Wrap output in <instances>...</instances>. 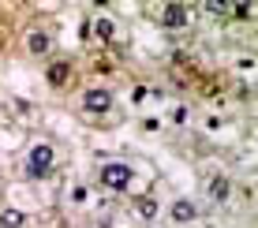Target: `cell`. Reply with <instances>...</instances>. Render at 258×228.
<instances>
[{
  "label": "cell",
  "instance_id": "obj_1",
  "mask_svg": "<svg viewBox=\"0 0 258 228\" xmlns=\"http://www.w3.org/2000/svg\"><path fill=\"white\" fill-rule=\"evenodd\" d=\"M52 161H56V154H52V146H34L30 161H26V176H34V180L49 176V172H52Z\"/></svg>",
  "mask_w": 258,
  "mask_h": 228
},
{
  "label": "cell",
  "instance_id": "obj_2",
  "mask_svg": "<svg viewBox=\"0 0 258 228\" xmlns=\"http://www.w3.org/2000/svg\"><path fill=\"white\" fill-rule=\"evenodd\" d=\"M101 183H105L109 191H127L131 169H127V165H105V169H101Z\"/></svg>",
  "mask_w": 258,
  "mask_h": 228
},
{
  "label": "cell",
  "instance_id": "obj_3",
  "mask_svg": "<svg viewBox=\"0 0 258 228\" xmlns=\"http://www.w3.org/2000/svg\"><path fill=\"white\" fill-rule=\"evenodd\" d=\"M83 109H86V112H109V109H112V94L90 90V94L83 98Z\"/></svg>",
  "mask_w": 258,
  "mask_h": 228
},
{
  "label": "cell",
  "instance_id": "obj_4",
  "mask_svg": "<svg viewBox=\"0 0 258 228\" xmlns=\"http://www.w3.org/2000/svg\"><path fill=\"white\" fill-rule=\"evenodd\" d=\"M161 23L172 26V30H180V26L187 23V8H183V4H168L165 12H161Z\"/></svg>",
  "mask_w": 258,
  "mask_h": 228
},
{
  "label": "cell",
  "instance_id": "obj_5",
  "mask_svg": "<svg viewBox=\"0 0 258 228\" xmlns=\"http://www.w3.org/2000/svg\"><path fill=\"white\" fill-rule=\"evenodd\" d=\"M195 217H199V209H195V202H187V198L172 202V221H180V224H191Z\"/></svg>",
  "mask_w": 258,
  "mask_h": 228
},
{
  "label": "cell",
  "instance_id": "obj_6",
  "mask_svg": "<svg viewBox=\"0 0 258 228\" xmlns=\"http://www.w3.org/2000/svg\"><path fill=\"white\" fill-rule=\"evenodd\" d=\"M26 49H30L34 56H45V52H49V34L45 30H34L30 41H26Z\"/></svg>",
  "mask_w": 258,
  "mask_h": 228
},
{
  "label": "cell",
  "instance_id": "obj_7",
  "mask_svg": "<svg viewBox=\"0 0 258 228\" xmlns=\"http://www.w3.org/2000/svg\"><path fill=\"white\" fill-rule=\"evenodd\" d=\"M210 195L217 198V202H228V195H232L228 180H225V176H213V180H210Z\"/></svg>",
  "mask_w": 258,
  "mask_h": 228
},
{
  "label": "cell",
  "instance_id": "obj_8",
  "mask_svg": "<svg viewBox=\"0 0 258 228\" xmlns=\"http://www.w3.org/2000/svg\"><path fill=\"white\" fill-rule=\"evenodd\" d=\"M68 75H71V64H64V60H56V64L49 67V83H52V86H64Z\"/></svg>",
  "mask_w": 258,
  "mask_h": 228
},
{
  "label": "cell",
  "instance_id": "obj_9",
  "mask_svg": "<svg viewBox=\"0 0 258 228\" xmlns=\"http://www.w3.org/2000/svg\"><path fill=\"white\" fill-rule=\"evenodd\" d=\"M23 221H26V217L19 213V209H4V213H0V224H4V228H23Z\"/></svg>",
  "mask_w": 258,
  "mask_h": 228
},
{
  "label": "cell",
  "instance_id": "obj_10",
  "mask_svg": "<svg viewBox=\"0 0 258 228\" xmlns=\"http://www.w3.org/2000/svg\"><path fill=\"white\" fill-rule=\"evenodd\" d=\"M139 213L146 217V221H154V217H157V202H154L150 195H146V198H139Z\"/></svg>",
  "mask_w": 258,
  "mask_h": 228
},
{
  "label": "cell",
  "instance_id": "obj_11",
  "mask_svg": "<svg viewBox=\"0 0 258 228\" xmlns=\"http://www.w3.org/2000/svg\"><path fill=\"white\" fill-rule=\"evenodd\" d=\"M94 30H97V38H101V41H112V23L109 19H97Z\"/></svg>",
  "mask_w": 258,
  "mask_h": 228
},
{
  "label": "cell",
  "instance_id": "obj_12",
  "mask_svg": "<svg viewBox=\"0 0 258 228\" xmlns=\"http://www.w3.org/2000/svg\"><path fill=\"white\" fill-rule=\"evenodd\" d=\"M251 12H254V4H247V0H243V4H236V15H239V19H247Z\"/></svg>",
  "mask_w": 258,
  "mask_h": 228
},
{
  "label": "cell",
  "instance_id": "obj_13",
  "mask_svg": "<svg viewBox=\"0 0 258 228\" xmlns=\"http://www.w3.org/2000/svg\"><path fill=\"white\" fill-rule=\"evenodd\" d=\"M202 8H206V12H213V15H217V12H225L228 4H221V0H210V4H202Z\"/></svg>",
  "mask_w": 258,
  "mask_h": 228
}]
</instances>
